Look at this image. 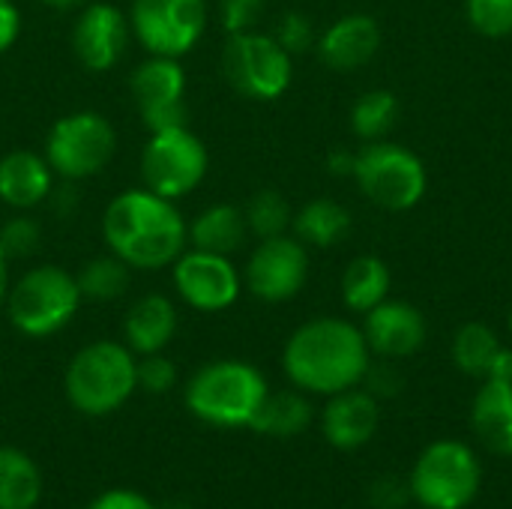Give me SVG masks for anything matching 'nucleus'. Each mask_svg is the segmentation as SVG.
<instances>
[{
    "label": "nucleus",
    "mask_w": 512,
    "mask_h": 509,
    "mask_svg": "<svg viewBox=\"0 0 512 509\" xmlns=\"http://www.w3.org/2000/svg\"><path fill=\"white\" fill-rule=\"evenodd\" d=\"M372 351L363 330L342 318H315L294 330L285 345L282 366L291 384L303 393L336 396L342 390L360 387Z\"/></svg>",
    "instance_id": "obj_1"
},
{
    "label": "nucleus",
    "mask_w": 512,
    "mask_h": 509,
    "mask_svg": "<svg viewBox=\"0 0 512 509\" xmlns=\"http://www.w3.org/2000/svg\"><path fill=\"white\" fill-rule=\"evenodd\" d=\"M102 234L126 267L159 270L180 258L189 231L168 198L150 189H129L108 204Z\"/></svg>",
    "instance_id": "obj_2"
},
{
    "label": "nucleus",
    "mask_w": 512,
    "mask_h": 509,
    "mask_svg": "<svg viewBox=\"0 0 512 509\" xmlns=\"http://www.w3.org/2000/svg\"><path fill=\"white\" fill-rule=\"evenodd\" d=\"M267 393V381L255 366L219 360L195 372L186 387V408L210 426L240 429L255 420Z\"/></svg>",
    "instance_id": "obj_3"
},
{
    "label": "nucleus",
    "mask_w": 512,
    "mask_h": 509,
    "mask_svg": "<svg viewBox=\"0 0 512 509\" xmlns=\"http://www.w3.org/2000/svg\"><path fill=\"white\" fill-rule=\"evenodd\" d=\"M63 387L75 411L90 417L111 414L138 387L135 357L117 342H93L72 357Z\"/></svg>",
    "instance_id": "obj_4"
},
{
    "label": "nucleus",
    "mask_w": 512,
    "mask_h": 509,
    "mask_svg": "<svg viewBox=\"0 0 512 509\" xmlns=\"http://www.w3.org/2000/svg\"><path fill=\"white\" fill-rule=\"evenodd\" d=\"M483 483L477 453L456 438L429 444L411 468V498L426 509H465Z\"/></svg>",
    "instance_id": "obj_5"
},
{
    "label": "nucleus",
    "mask_w": 512,
    "mask_h": 509,
    "mask_svg": "<svg viewBox=\"0 0 512 509\" xmlns=\"http://www.w3.org/2000/svg\"><path fill=\"white\" fill-rule=\"evenodd\" d=\"M351 177L372 204L390 213L417 207L429 186L423 159L393 141H366L357 150Z\"/></svg>",
    "instance_id": "obj_6"
},
{
    "label": "nucleus",
    "mask_w": 512,
    "mask_h": 509,
    "mask_svg": "<svg viewBox=\"0 0 512 509\" xmlns=\"http://www.w3.org/2000/svg\"><path fill=\"white\" fill-rule=\"evenodd\" d=\"M6 297L12 327L33 339L63 330L75 318L81 303L75 276L54 264L27 270Z\"/></svg>",
    "instance_id": "obj_7"
},
{
    "label": "nucleus",
    "mask_w": 512,
    "mask_h": 509,
    "mask_svg": "<svg viewBox=\"0 0 512 509\" xmlns=\"http://www.w3.org/2000/svg\"><path fill=\"white\" fill-rule=\"evenodd\" d=\"M228 84L249 99H279L291 84V54L264 33H231L222 51Z\"/></svg>",
    "instance_id": "obj_8"
},
{
    "label": "nucleus",
    "mask_w": 512,
    "mask_h": 509,
    "mask_svg": "<svg viewBox=\"0 0 512 509\" xmlns=\"http://www.w3.org/2000/svg\"><path fill=\"white\" fill-rule=\"evenodd\" d=\"M117 135L114 126L93 111H78L60 117L45 141V159L51 171L66 180H84L99 174L114 156Z\"/></svg>",
    "instance_id": "obj_9"
},
{
    "label": "nucleus",
    "mask_w": 512,
    "mask_h": 509,
    "mask_svg": "<svg viewBox=\"0 0 512 509\" xmlns=\"http://www.w3.org/2000/svg\"><path fill=\"white\" fill-rule=\"evenodd\" d=\"M207 174V150L186 126L150 132L141 156L144 189L174 201L189 195Z\"/></svg>",
    "instance_id": "obj_10"
},
{
    "label": "nucleus",
    "mask_w": 512,
    "mask_h": 509,
    "mask_svg": "<svg viewBox=\"0 0 512 509\" xmlns=\"http://www.w3.org/2000/svg\"><path fill=\"white\" fill-rule=\"evenodd\" d=\"M207 24L204 0H135L132 30L153 57H183Z\"/></svg>",
    "instance_id": "obj_11"
},
{
    "label": "nucleus",
    "mask_w": 512,
    "mask_h": 509,
    "mask_svg": "<svg viewBox=\"0 0 512 509\" xmlns=\"http://www.w3.org/2000/svg\"><path fill=\"white\" fill-rule=\"evenodd\" d=\"M309 276V255L297 237H270L252 252L246 264V285L258 300L285 303L297 297Z\"/></svg>",
    "instance_id": "obj_12"
},
{
    "label": "nucleus",
    "mask_w": 512,
    "mask_h": 509,
    "mask_svg": "<svg viewBox=\"0 0 512 509\" xmlns=\"http://www.w3.org/2000/svg\"><path fill=\"white\" fill-rule=\"evenodd\" d=\"M129 87L150 132L186 126V75L174 57H150L132 72Z\"/></svg>",
    "instance_id": "obj_13"
},
{
    "label": "nucleus",
    "mask_w": 512,
    "mask_h": 509,
    "mask_svg": "<svg viewBox=\"0 0 512 509\" xmlns=\"http://www.w3.org/2000/svg\"><path fill=\"white\" fill-rule=\"evenodd\" d=\"M174 285L180 297L201 312H222L240 294V276L228 261V255H216L204 249H192L177 258Z\"/></svg>",
    "instance_id": "obj_14"
},
{
    "label": "nucleus",
    "mask_w": 512,
    "mask_h": 509,
    "mask_svg": "<svg viewBox=\"0 0 512 509\" xmlns=\"http://www.w3.org/2000/svg\"><path fill=\"white\" fill-rule=\"evenodd\" d=\"M126 42L129 21L111 3H87L72 27V51L93 72L114 69L126 51Z\"/></svg>",
    "instance_id": "obj_15"
},
{
    "label": "nucleus",
    "mask_w": 512,
    "mask_h": 509,
    "mask_svg": "<svg viewBox=\"0 0 512 509\" xmlns=\"http://www.w3.org/2000/svg\"><path fill=\"white\" fill-rule=\"evenodd\" d=\"M363 339L381 360H405L426 342V318L405 300H384L363 315Z\"/></svg>",
    "instance_id": "obj_16"
},
{
    "label": "nucleus",
    "mask_w": 512,
    "mask_h": 509,
    "mask_svg": "<svg viewBox=\"0 0 512 509\" xmlns=\"http://www.w3.org/2000/svg\"><path fill=\"white\" fill-rule=\"evenodd\" d=\"M378 423H381L378 399L360 387L330 396V402L324 405V414H321V432H324L327 444L342 453H354V450L366 447L375 438Z\"/></svg>",
    "instance_id": "obj_17"
},
{
    "label": "nucleus",
    "mask_w": 512,
    "mask_h": 509,
    "mask_svg": "<svg viewBox=\"0 0 512 509\" xmlns=\"http://www.w3.org/2000/svg\"><path fill=\"white\" fill-rule=\"evenodd\" d=\"M318 57L336 69V72H351L366 66L378 48H381V27L372 15L354 12V15H342L339 21H333L321 36H318Z\"/></svg>",
    "instance_id": "obj_18"
},
{
    "label": "nucleus",
    "mask_w": 512,
    "mask_h": 509,
    "mask_svg": "<svg viewBox=\"0 0 512 509\" xmlns=\"http://www.w3.org/2000/svg\"><path fill=\"white\" fill-rule=\"evenodd\" d=\"M471 426L489 453L512 456V384L483 381L471 405Z\"/></svg>",
    "instance_id": "obj_19"
},
{
    "label": "nucleus",
    "mask_w": 512,
    "mask_h": 509,
    "mask_svg": "<svg viewBox=\"0 0 512 509\" xmlns=\"http://www.w3.org/2000/svg\"><path fill=\"white\" fill-rule=\"evenodd\" d=\"M177 330V312L171 306L168 297L162 294H147L141 300H135V306L126 312L123 321V333H126V345L135 354H159Z\"/></svg>",
    "instance_id": "obj_20"
},
{
    "label": "nucleus",
    "mask_w": 512,
    "mask_h": 509,
    "mask_svg": "<svg viewBox=\"0 0 512 509\" xmlns=\"http://www.w3.org/2000/svg\"><path fill=\"white\" fill-rule=\"evenodd\" d=\"M51 165L48 159L30 153V150H15L0 159V198L9 207H36L51 195Z\"/></svg>",
    "instance_id": "obj_21"
},
{
    "label": "nucleus",
    "mask_w": 512,
    "mask_h": 509,
    "mask_svg": "<svg viewBox=\"0 0 512 509\" xmlns=\"http://www.w3.org/2000/svg\"><path fill=\"white\" fill-rule=\"evenodd\" d=\"M246 213L231 207V204H213L207 207L189 228L192 246L216 255H231L243 246L246 240Z\"/></svg>",
    "instance_id": "obj_22"
},
{
    "label": "nucleus",
    "mask_w": 512,
    "mask_h": 509,
    "mask_svg": "<svg viewBox=\"0 0 512 509\" xmlns=\"http://www.w3.org/2000/svg\"><path fill=\"white\" fill-rule=\"evenodd\" d=\"M390 285H393L390 267L375 255H360L348 264L342 276V300L351 312L366 315L369 309L387 300Z\"/></svg>",
    "instance_id": "obj_23"
},
{
    "label": "nucleus",
    "mask_w": 512,
    "mask_h": 509,
    "mask_svg": "<svg viewBox=\"0 0 512 509\" xmlns=\"http://www.w3.org/2000/svg\"><path fill=\"white\" fill-rule=\"evenodd\" d=\"M291 228L303 246L327 249L351 231V213L330 198H315L300 207V213L291 219Z\"/></svg>",
    "instance_id": "obj_24"
},
{
    "label": "nucleus",
    "mask_w": 512,
    "mask_h": 509,
    "mask_svg": "<svg viewBox=\"0 0 512 509\" xmlns=\"http://www.w3.org/2000/svg\"><path fill=\"white\" fill-rule=\"evenodd\" d=\"M309 423H312L309 399L300 390H282V393H267L249 429L261 435H273V438H294L306 432Z\"/></svg>",
    "instance_id": "obj_25"
},
{
    "label": "nucleus",
    "mask_w": 512,
    "mask_h": 509,
    "mask_svg": "<svg viewBox=\"0 0 512 509\" xmlns=\"http://www.w3.org/2000/svg\"><path fill=\"white\" fill-rule=\"evenodd\" d=\"M42 495V474L30 456L0 447V509H33Z\"/></svg>",
    "instance_id": "obj_26"
},
{
    "label": "nucleus",
    "mask_w": 512,
    "mask_h": 509,
    "mask_svg": "<svg viewBox=\"0 0 512 509\" xmlns=\"http://www.w3.org/2000/svg\"><path fill=\"white\" fill-rule=\"evenodd\" d=\"M498 348H501V339L495 336V330L480 321H471V324H462L453 336V363L462 375L486 378L489 363L498 354Z\"/></svg>",
    "instance_id": "obj_27"
},
{
    "label": "nucleus",
    "mask_w": 512,
    "mask_h": 509,
    "mask_svg": "<svg viewBox=\"0 0 512 509\" xmlns=\"http://www.w3.org/2000/svg\"><path fill=\"white\" fill-rule=\"evenodd\" d=\"M399 117V102L390 90H369L351 108L354 135L363 141H384Z\"/></svg>",
    "instance_id": "obj_28"
},
{
    "label": "nucleus",
    "mask_w": 512,
    "mask_h": 509,
    "mask_svg": "<svg viewBox=\"0 0 512 509\" xmlns=\"http://www.w3.org/2000/svg\"><path fill=\"white\" fill-rule=\"evenodd\" d=\"M78 282V291L81 297L87 300H114L126 291L129 285V273H126V264L114 255V258H93L81 267V273L75 276Z\"/></svg>",
    "instance_id": "obj_29"
},
{
    "label": "nucleus",
    "mask_w": 512,
    "mask_h": 509,
    "mask_svg": "<svg viewBox=\"0 0 512 509\" xmlns=\"http://www.w3.org/2000/svg\"><path fill=\"white\" fill-rule=\"evenodd\" d=\"M291 207L288 201L276 192V189H261L252 195L249 207H246V225L252 234H258L261 240L279 237L288 231L291 225Z\"/></svg>",
    "instance_id": "obj_30"
},
{
    "label": "nucleus",
    "mask_w": 512,
    "mask_h": 509,
    "mask_svg": "<svg viewBox=\"0 0 512 509\" xmlns=\"http://www.w3.org/2000/svg\"><path fill=\"white\" fill-rule=\"evenodd\" d=\"M465 12L471 27L489 39L512 33V0H465Z\"/></svg>",
    "instance_id": "obj_31"
},
{
    "label": "nucleus",
    "mask_w": 512,
    "mask_h": 509,
    "mask_svg": "<svg viewBox=\"0 0 512 509\" xmlns=\"http://www.w3.org/2000/svg\"><path fill=\"white\" fill-rule=\"evenodd\" d=\"M273 39H276L291 57H294V54H306V51L318 42L312 18L303 15V12H285L282 21H279V27H276V36H273Z\"/></svg>",
    "instance_id": "obj_32"
},
{
    "label": "nucleus",
    "mask_w": 512,
    "mask_h": 509,
    "mask_svg": "<svg viewBox=\"0 0 512 509\" xmlns=\"http://www.w3.org/2000/svg\"><path fill=\"white\" fill-rule=\"evenodd\" d=\"M39 246V225L33 219L15 216L0 228V252L6 258H27Z\"/></svg>",
    "instance_id": "obj_33"
},
{
    "label": "nucleus",
    "mask_w": 512,
    "mask_h": 509,
    "mask_svg": "<svg viewBox=\"0 0 512 509\" xmlns=\"http://www.w3.org/2000/svg\"><path fill=\"white\" fill-rule=\"evenodd\" d=\"M177 381L174 363L162 354H144L141 363H135V384L147 393H165Z\"/></svg>",
    "instance_id": "obj_34"
},
{
    "label": "nucleus",
    "mask_w": 512,
    "mask_h": 509,
    "mask_svg": "<svg viewBox=\"0 0 512 509\" xmlns=\"http://www.w3.org/2000/svg\"><path fill=\"white\" fill-rule=\"evenodd\" d=\"M363 390H369L378 402L381 399H393L402 393V375L393 366V360H381V363H369L366 375H363Z\"/></svg>",
    "instance_id": "obj_35"
},
{
    "label": "nucleus",
    "mask_w": 512,
    "mask_h": 509,
    "mask_svg": "<svg viewBox=\"0 0 512 509\" xmlns=\"http://www.w3.org/2000/svg\"><path fill=\"white\" fill-rule=\"evenodd\" d=\"M264 12V0H222L219 15L228 33H246L258 24Z\"/></svg>",
    "instance_id": "obj_36"
},
{
    "label": "nucleus",
    "mask_w": 512,
    "mask_h": 509,
    "mask_svg": "<svg viewBox=\"0 0 512 509\" xmlns=\"http://www.w3.org/2000/svg\"><path fill=\"white\" fill-rule=\"evenodd\" d=\"M411 498V486L408 480H396V477H381L369 486V504L375 509H405Z\"/></svg>",
    "instance_id": "obj_37"
},
{
    "label": "nucleus",
    "mask_w": 512,
    "mask_h": 509,
    "mask_svg": "<svg viewBox=\"0 0 512 509\" xmlns=\"http://www.w3.org/2000/svg\"><path fill=\"white\" fill-rule=\"evenodd\" d=\"M87 509H156L144 495L132 492V489H111L105 495H99Z\"/></svg>",
    "instance_id": "obj_38"
},
{
    "label": "nucleus",
    "mask_w": 512,
    "mask_h": 509,
    "mask_svg": "<svg viewBox=\"0 0 512 509\" xmlns=\"http://www.w3.org/2000/svg\"><path fill=\"white\" fill-rule=\"evenodd\" d=\"M21 30V15L12 0H0V54L18 39Z\"/></svg>",
    "instance_id": "obj_39"
},
{
    "label": "nucleus",
    "mask_w": 512,
    "mask_h": 509,
    "mask_svg": "<svg viewBox=\"0 0 512 509\" xmlns=\"http://www.w3.org/2000/svg\"><path fill=\"white\" fill-rule=\"evenodd\" d=\"M483 381H507L512 384V351L510 348H498V354L492 357V363H489V372H486V378Z\"/></svg>",
    "instance_id": "obj_40"
},
{
    "label": "nucleus",
    "mask_w": 512,
    "mask_h": 509,
    "mask_svg": "<svg viewBox=\"0 0 512 509\" xmlns=\"http://www.w3.org/2000/svg\"><path fill=\"white\" fill-rule=\"evenodd\" d=\"M354 159H357V153H348L345 147H339V150H333L327 156V168L336 177H351L354 174Z\"/></svg>",
    "instance_id": "obj_41"
},
{
    "label": "nucleus",
    "mask_w": 512,
    "mask_h": 509,
    "mask_svg": "<svg viewBox=\"0 0 512 509\" xmlns=\"http://www.w3.org/2000/svg\"><path fill=\"white\" fill-rule=\"evenodd\" d=\"M39 3H45V6H51V9H60V12H66V9H78V6H84L87 0H39Z\"/></svg>",
    "instance_id": "obj_42"
},
{
    "label": "nucleus",
    "mask_w": 512,
    "mask_h": 509,
    "mask_svg": "<svg viewBox=\"0 0 512 509\" xmlns=\"http://www.w3.org/2000/svg\"><path fill=\"white\" fill-rule=\"evenodd\" d=\"M6 294H9V285H6V255L0 252V303L6 300Z\"/></svg>",
    "instance_id": "obj_43"
},
{
    "label": "nucleus",
    "mask_w": 512,
    "mask_h": 509,
    "mask_svg": "<svg viewBox=\"0 0 512 509\" xmlns=\"http://www.w3.org/2000/svg\"><path fill=\"white\" fill-rule=\"evenodd\" d=\"M507 324H510V333H512V312H510V321H507Z\"/></svg>",
    "instance_id": "obj_44"
}]
</instances>
